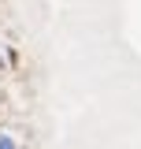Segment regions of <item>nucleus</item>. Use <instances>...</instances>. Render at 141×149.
Masks as SVG:
<instances>
[{
	"mask_svg": "<svg viewBox=\"0 0 141 149\" xmlns=\"http://www.w3.org/2000/svg\"><path fill=\"white\" fill-rule=\"evenodd\" d=\"M0 149H19V146H15V138H11L8 130H0Z\"/></svg>",
	"mask_w": 141,
	"mask_h": 149,
	"instance_id": "obj_1",
	"label": "nucleus"
}]
</instances>
